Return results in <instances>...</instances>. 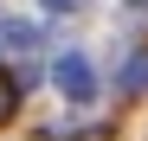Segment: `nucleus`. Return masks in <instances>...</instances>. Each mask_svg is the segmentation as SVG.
I'll return each instance as SVG.
<instances>
[{"instance_id":"4","label":"nucleus","mask_w":148,"mask_h":141,"mask_svg":"<svg viewBox=\"0 0 148 141\" xmlns=\"http://www.w3.org/2000/svg\"><path fill=\"white\" fill-rule=\"evenodd\" d=\"M13 109H19V83L7 77V70H0V122H7V115H13Z\"/></svg>"},{"instance_id":"5","label":"nucleus","mask_w":148,"mask_h":141,"mask_svg":"<svg viewBox=\"0 0 148 141\" xmlns=\"http://www.w3.org/2000/svg\"><path fill=\"white\" fill-rule=\"evenodd\" d=\"M45 13H77V0H39Z\"/></svg>"},{"instance_id":"3","label":"nucleus","mask_w":148,"mask_h":141,"mask_svg":"<svg viewBox=\"0 0 148 141\" xmlns=\"http://www.w3.org/2000/svg\"><path fill=\"white\" fill-rule=\"evenodd\" d=\"M122 90H129V96H135V90H148V52H135L129 64H122Z\"/></svg>"},{"instance_id":"1","label":"nucleus","mask_w":148,"mask_h":141,"mask_svg":"<svg viewBox=\"0 0 148 141\" xmlns=\"http://www.w3.org/2000/svg\"><path fill=\"white\" fill-rule=\"evenodd\" d=\"M52 83L64 90V103H90V96H97V70H90L84 52H64V58L52 64Z\"/></svg>"},{"instance_id":"2","label":"nucleus","mask_w":148,"mask_h":141,"mask_svg":"<svg viewBox=\"0 0 148 141\" xmlns=\"http://www.w3.org/2000/svg\"><path fill=\"white\" fill-rule=\"evenodd\" d=\"M0 45H7V52H32V45H39V26H26V19H0Z\"/></svg>"},{"instance_id":"6","label":"nucleus","mask_w":148,"mask_h":141,"mask_svg":"<svg viewBox=\"0 0 148 141\" xmlns=\"http://www.w3.org/2000/svg\"><path fill=\"white\" fill-rule=\"evenodd\" d=\"M122 7H129V19H148V0H122Z\"/></svg>"}]
</instances>
